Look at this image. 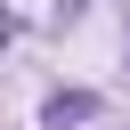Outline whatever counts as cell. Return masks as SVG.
I'll list each match as a JSON object with an SVG mask.
<instances>
[{
    "instance_id": "cell-1",
    "label": "cell",
    "mask_w": 130,
    "mask_h": 130,
    "mask_svg": "<svg viewBox=\"0 0 130 130\" xmlns=\"http://www.w3.org/2000/svg\"><path fill=\"white\" fill-rule=\"evenodd\" d=\"M89 114H98V89H57V98L41 106V122H49V130H65V122H89Z\"/></svg>"
},
{
    "instance_id": "cell-2",
    "label": "cell",
    "mask_w": 130,
    "mask_h": 130,
    "mask_svg": "<svg viewBox=\"0 0 130 130\" xmlns=\"http://www.w3.org/2000/svg\"><path fill=\"white\" fill-rule=\"evenodd\" d=\"M8 41H16V16H8V8H0V49H8Z\"/></svg>"
}]
</instances>
